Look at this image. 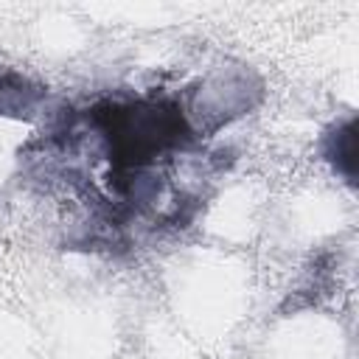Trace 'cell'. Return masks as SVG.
<instances>
[{
    "label": "cell",
    "mask_w": 359,
    "mask_h": 359,
    "mask_svg": "<svg viewBox=\"0 0 359 359\" xmlns=\"http://www.w3.org/2000/svg\"><path fill=\"white\" fill-rule=\"evenodd\" d=\"M353 154H356V135H353V121L345 126H337V132L328 140V157L337 163V171H342L353 182Z\"/></svg>",
    "instance_id": "obj_1"
}]
</instances>
